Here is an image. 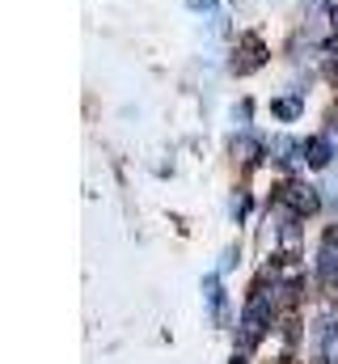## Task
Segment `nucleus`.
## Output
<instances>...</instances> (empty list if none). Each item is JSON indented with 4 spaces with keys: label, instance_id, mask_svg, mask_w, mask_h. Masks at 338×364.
<instances>
[{
    "label": "nucleus",
    "instance_id": "nucleus-3",
    "mask_svg": "<svg viewBox=\"0 0 338 364\" xmlns=\"http://www.w3.org/2000/svg\"><path fill=\"white\" fill-rule=\"evenodd\" d=\"M322 356H326V364H338V309H330V318L322 326Z\"/></svg>",
    "mask_w": 338,
    "mask_h": 364
},
{
    "label": "nucleus",
    "instance_id": "nucleus-8",
    "mask_svg": "<svg viewBox=\"0 0 338 364\" xmlns=\"http://www.w3.org/2000/svg\"><path fill=\"white\" fill-rule=\"evenodd\" d=\"M271 110H275L279 119H296V114H300V102H296V97H279Z\"/></svg>",
    "mask_w": 338,
    "mask_h": 364
},
{
    "label": "nucleus",
    "instance_id": "nucleus-11",
    "mask_svg": "<svg viewBox=\"0 0 338 364\" xmlns=\"http://www.w3.org/2000/svg\"><path fill=\"white\" fill-rule=\"evenodd\" d=\"M330 21H334V30H338V9H334V13H330Z\"/></svg>",
    "mask_w": 338,
    "mask_h": 364
},
{
    "label": "nucleus",
    "instance_id": "nucleus-7",
    "mask_svg": "<svg viewBox=\"0 0 338 364\" xmlns=\"http://www.w3.org/2000/svg\"><path fill=\"white\" fill-rule=\"evenodd\" d=\"M322 275H326V284H338V255H334V246L322 255Z\"/></svg>",
    "mask_w": 338,
    "mask_h": 364
},
{
    "label": "nucleus",
    "instance_id": "nucleus-10",
    "mask_svg": "<svg viewBox=\"0 0 338 364\" xmlns=\"http://www.w3.org/2000/svg\"><path fill=\"white\" fill-rule=\"evenodd\" d=\"M190 9H212V0H190Z\"/></svg>",
    "mask_w": 338,
    "mask_h": 364
},
{
    "label": "nucleus",
    "instance_id": "nucleus-4",
    "mask_svg": "<svg viewBox=\"0 0 338 364\" xmlns=\"http://www.w3.org/2000/svg\"><path fill=\"white\" fill-rule=\"evenodd\" d=\"M305 153H309V166H317V170H322V166H330V157H334V149H330V140H326V136L309 140V144H305Z\"/></svg>",
    "mask_w": 338,
    "mask_h": 364
},
{
    "label": "nucleus",
    "instance_id": "nucleus-5",
    "mask_svg": "<svg viewBox=\"0 0 338 364\" xmlns=\"http://www.w3.org/2000/svg\"><path fill=\"white\" fill-rule=\"evenodd\" d=\"M271 153H275V161H283V166H288V161H296V157H292V153H296V144H292L288 136H275V140H271Z\"/></svg>",
    "mask_w": 338,
    "mask_h": 364
},
{
    "label": "nucleus",
    "instance_id": "nucleus-1",
    "mask_svg": "<svg viewBox=\"0 0 338 364\" xmlns=\"http://www.w3.org/2000/svg\"><path fill=\"white\" fill-rule=\"evenodd\" d=\"M266 314H271V301H266V296H254L250 305H246V318H241L246 343H258V335L266 331Z\"/></svg>",
    "mask_w": 338,
    "mask_h": 364
},
{
    "label": "nucleus",
    "instance_id": "nucleus-9",
    "mask_svg": "<svg viewBox=\"0 0 338 364\" xmlns=\"http://www.w3.org/2000/svg\"><path fill=\"white\" fill-rule=\"evenodd\" d=\"M326 246H338V229H330V233H326Z\"/></svg>",
    "mask_w": 338,
    "mask_h": 364
},
{
    "label": "nucleus",
    "instance_id": "nucleus-2",
    "mask_svg": "<svg viewBox=\"0 0 338 364\" xmlns=\"http://www.w3.org/2000/svg\"><path fill=\"white\" fill-rule=\"evenodd\" d=\"M283 199H288V203H292V212H300V216H305V212H317V203H322L313 186H288V191H283Z\"/></svg>",
    "mask_w": 338,
    "mask_h": 364
},
{
    "label": "nucleus",
    "instance_id": "nucleus-6",
    "mask_svg": "<svg viewBox=\"0 0 338 364\" xmlns=\"http://www.w3.org/2000/svg\"><path fill=\"white\" fill-rule=\"evenodd\" d=\"M233 153H241V161H258V140L237 136V140H233Z\"/></svg>",
    "mask_w": 338,
    "mask_h": 364
}]
</instances>
